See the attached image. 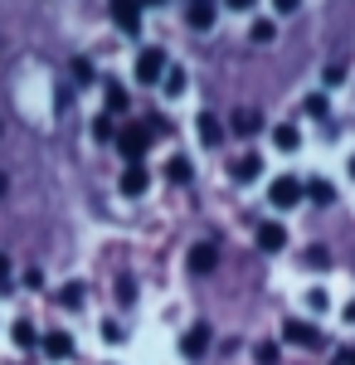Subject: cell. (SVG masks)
<instances>
[{"instance_id": "8", "label": "cell", "mask_w": 355, "mask_h": 365, "mask_svg": "<svg viewBox=\"0 0 355 365\" xmlns=\"http://www.w3.org/2000/svg\"><path fill=\"white\" fill-rule=\"evenodd\" d=\"M180 351H185V356H205V351H210V327H205V322H195L190 331L180 336Z\"/></svg>"}, {"instance_id": "28", "label": "cell", "mask_w": 355, "mask_h": 365, "mask_svg": "<svg viewBox=\"0 0 355 365\" xmlns=\"http://www.w3.org/2000/svg\"><path fill=\"white\" fill-rule=\"evenodd\" d=\"M307 307H312V312H326V292H321V287H312V292H307Z\"/></svg>"}, {"instance_id": "9", "label": "cell", "mask_w": 355, "mask_h": 365, "mask_svg": "<svg viewBox=\"0 0 355 365\" xmlns=\"http://www.w3.org/2000/svg\"><path fill=\"white\" fill-rule=\"evenodd\" d=\"M258 249L263 253H282L287 249V229L282 225H258Z\"/></svg>"}, {"instance_id": "39", "label": "cell", "mask_w": 355, "mask_h": 365, "mask_svg": "<svg viewBox=\"0 0 355 365\" xmlns=\"http://www.w3.org/2000/svg\"><path fill=\"white\" fill-rule=\"evenodd\" d=\"M351 175H355V156H351Z\"/></svg>"}, {"instance_id": "32", "label": "cell", "mask_w": 355, "mask_h": 365, "mask_svg": "<svg viewBox=\"0 0 355 365\" xmlns=\"http://www.w3.org/2000/svg\"><path fill=\"white\" fill-rule=\"evenodd\" d=\"M326 83H331V88L346 83V63H331V68H326Z\"/></svg>"}, {"instance_id": "19", "label": "cell", "mask_w": 355, "mask_h": 365, "mask_svg": "<svg viewBox=\"0 0 355 365\" xmlns=\"http://www.w3.org/2000/svg\"><path fill=\"white\" fill-rule=\"evenodd\" d=\"M302 113L307 117H317V122H321V117L331 113V103H326V93H312V98H307V103H302Z\"/></svg>"}, {"instance_id": "35", "label": "cell", "mask_w": 355, "mask_h": 365, "mask_svg": "<svg viewBox=\"0 0 355 365\" xmlns=\"http://www.w3.org/2000/svg\"><path fill=\"white\" fill-rule=\"evenodd\" d=\"M341 365H355V351H341Z\"/></svg>"}, {"instance_id": "10", "label": "cell", "mask_w": 355, "mask_h": 365, "mask_svg": "<svg viewBox=\"0 0 355 365\" xmlns=\"http://www.w3.org/2000/svg\"><path fill=\"white\" fill-rule=\"evenodd\" d=\"M44 356H49V361H68V356H73V336H68V331H49V336H44Z\"/></svg>"}, {"instance_id": "12", "label": "cell", "mask_w": 355, "mask_h": 365, "mask_svg": "<svg viewBox=\"0 0 355 365\" xmlns=\"http://www.w3.org/2000/svg\"><path fill=\"white\" fill-rule=\"evenodd\" d=\"M195 132H200V141H205V146H219V141H224V127H219V117H210V113L195 117Z\"/></svg>"}, {"instance_id": "18", "label": "cell", "mask_w": 355, "mask_h": 365, "mask_svg": "<svg viewBox=\"0 0 355 365\" xmlns=\"http://www.w3.org/2000/svg\"><path fill=\"white\" fill-rule=\"evenodd\" d=\"M58 302L68 312H78L83 302H88V292H83V282H63V292H58Z\"/></svg>"}, {"instance_id": "21", "label": "cell", "mask_w": 355, "mask_h": 365, "mask_svg": "<svg viewBox=\"0 0 355 365\" xmlns=\"http://www.w3.org/2000/svg\"><path fill=\"white\" fill-rule=\"evenodd\" d=\"M73 83H98V68H93V63H88V58H73Z\"/></svg>"}, {"instance_id": "23", "label": "cell", "mask_w": 355, "mask_h": 365, "mask_svg": "<svg viewBox=\"0 0 355 365\" xmlns=\"http://www.w3.org/2000/svg\"><path fill=\"white\" fill-rule=\"evenodd\" d=\"M234 132L239 137H253L258 132V113H234Z\"/></svg>"}, {"instance_id": "6", "label": "cell", "mask_w": 355, "mask_h": 365, "mask_svg": "<svg viewBox=\"0 0 355 365\" xmlns=\"http://www.w3.org/2000/svg\"><path fill=\"white\" fill-rule=\"evenodd\" d=\"M117 185H122V195H132V200H137V195H146V185H151V170H146V166L137 161V166H127V170H122V180H117Z\"/></svg>"}, {"instance_id": "15", "label": "cell", "mask_w": 355, "mask_h": 365, "mask_svg": "<svg viewBox=\"0 0 355 365\" xmlns=\"http://www.w3.org/2000/svg\"><path fill=\"white\" fill-rule=\"evenodd\" d=\"M273 146H277V151H297V146H302V132L282 122V127H273Z\"/></svg>"}, {"instance_id": "22", "label": "cell", "mask_w": 355, "mask_h": 365, "mask_svg": "<svg viewBox=\"0 0 355 365\" xmlns=\"http://www.w3.org/2000/svg\"><path fill=\"white\" fill-rule=\"evenodd\" d=\"M253 361L258 365H277V341H258V346H253Z\"/></svg>"}, {"instance_id": "38", "label": "cell", "mask_w": 355, "mask_h": 365, "mask_svg": "<svg viewBox=\"0 0 355 365\" xmlns=\"http://www.w3.org/2000/svg\"><path fill=\"white\" fill-rule=\"evenodd\" d=\"M141 5H165V0H141Z\"/></svg>"}, {"instance_id": "37", "label": "cell", "mask_w": 355, "mask_h": 365, "mask_svg": "<svg viewBox=\"0 0 355 365\" xmlns=\"http://www.w3.org/2000/svg\"><path fill=\"white\" fill-rule=\"evenodd\" d=\"M346 317H351V322H355V302H351V307H346Z\"/></svg>"}, {"instance_id": "33", "label": "cell", "mask_w": 355, "mask_h": 365, "mask_svg": "<svg viewBox=\"0 0 355 365\" xmlns=\"http://www.w3.org/2000/svg\"><path fill=\"white\" fill-rule=\"evenodd\" d=\"M273 10H277V15H297L302 0H273Z\"/></svg>"}, {"instance_id": "2", "label": "cell", "mask_w": 355, "mask_h": 365, "mask_svg": "<svg viewBox=\"0 0 355 365\" xmlns=\"http://www.w3.org/2000/svg\"><path fill=\"white\" fill-rule=\"evenodd\" d=\"M165 68H170V58H165V49H156V44L137 54V78H141V83H161Z\"/></svg>"}, {"instance_id": "13", "label": "cell", "mask_w": 355, "mask_h": 365, "mask_svg": "<svg viewBox=\"0 0 355 365\" xmlns=\"http://www.w3.org/2000/svg\"><path fill=\"white\" fill-rule=\"evenodd\" d=\"M215 10H219V0H190V25L195 29H210V25H215Z\"/></svg>"}, {"instance_id": "36", "label": "cell", "mask_w": 355, "mask_h": 365, "mask_svg": "<svg viewBox=\"0 0 355 365\" xmlns=\"http://www.w3.org/2000/svg\"><path fill=\"white\" fill-rule=\"evenodd\" d=\"M0 200H5V170H0Z\"/></svg>"}, {"instance_id": "24", "label": "cell", "mask_w": 355, "mask_h": 365, "mask_svg": "<svg viewBox=\"0 0 355 365\" xmlns=\"http://www.w3.org/2000/svg\"><path fill=\"white\" fill-rule=\"evenodd\" d=\"M93 137H98V141H117V127H112V117H108V113L93 122Z\"/></svg>"}, {"instance_id": "16", "label": "cell", "mask_w": 355, "mask_h": 365, "mask_svg": "<svg viewBox=\"0 0 355 365\" xmlns=\"http://www.w3.org/2000/svg\"><path fill=\"white\" fill-rule=\"evenodd\" d=\"M307 200H312V205H331V200H336V185H331V180H307Z\"/></svg>"}, {"instance_id": "3", "label": "cell", "mask_w": 355, "mask_h": 365, "mask_svg": "<svg viewBox=\"0 0 355 365\" xmlns=\"http://www.w3.org/2000/svg\"><path fill=\"white\" fill-rule=\"evenodd\" d=\"M117 146H122L127 166H137L141 156H146V146H151V132H146V127H122V132H117Z\"/></svg>"}, {"instance_id": "34", "label": "cell", "mask_w": 355, "mask_h": 365, "mask_svg": "<svg viewBox=\"0 0 355 365\" xmlns=\"http://www.w3.org/2000/svg\"><path fill=\"white\" fill-rule=\"evenodd\" d=\"M224 5H229V10H239V15H244V10H253V5H258V0H224Z\"/></svg>"}, {"instance_id": "27", "label": "cell", "mask_w": 355, "mask_h": 365, "mask_svg": "<svg viewBox=\"0 0 355 365\" xmlns=\"http://www.w3.org/2000/svg\"><path fill=\"white\" fill-rule=\"evenodd\" d=\"M273 34H277L273 20H258V25H253V44H273Z\"/></svg>"}, {"instance_id": "4", "label": "cell", "mask_w": 355, "mask_h": 365, "mask_svg": "<svg viewBox=\"0 0 355 365\" xmlns=\"http://www.w3.org/2000/svg\"><path fill=\"white\" fill-rule=\"evenodd\" d=\"M112 20L122 34H137L141 29V0H112Z\"/></svg>"}, {"instance_id": "31", "label": "cell", "mask_w": 355, "mask_h": 365, "mask_svg": "<svg viewBox=\"0 0 355 365\" xmlns=\"http://www.w3.org/2000/svg\"><path fill=\"white\" fill-rule=\"evenodd\" d=\"M10 278H15V268H10V258H5V253H0V292H5V287H10Z\"/></svg>"}, {"instance_id": "29", "label": "cell", "mask_w": 355, "mask_h": 365, "mask_svg": "<svg viewBox=\"0 0 355 365\" xmlns=\"http://www.w3.org/2000/svg\"><path fill=\"white\" fill-rule=\"evenodd\" d=\"M307 263H312V268H326L331 253H326V249H307Z\"/></svg>"}, {"instance_id": "1", "label": "cell", "mask_w": 355, "mask_h": 365, "mask_svg": "<svg viewBox=\"0 0 355 365\" xmlns=\"http://www.w3.org/2000/svg\"><path fill=\"white\" fill-rule=\"evenodd\" d=\"M268 200H273L277 210H297L302 200H307V185H302L297 175H277L273 185H268Z\"/></svg>"}, {"instance_id": "30", "label": "cell", "mask_w": 355, "mask_h": 365, "mask_svg": "<svg viewBox=\"0 0 355 365\" xmlns=\"http://www.w3.org/2000/svg\"><path fill=\"white\" fill-rule=\"evenodd\" d=\"M103 341L117 346V341H122V327H117V322H103Z\"/></svg>"}, {"instance_id": "7", "label": "cell", "mask_w": 355, "mask_h": 365, "mask_svg": "<svg viewBox=\"0 0 355 365\" xmlns=\"http://www.w3.org/2000/svg\"><path fill=\"white\" fill-rule=\"evenodd\" d=\"M229 175H234L239 185H248V180H258V175H263V156H258V151H248V156H239V161L229 166Z\"/></svg>"}, {"instance_id": "11", "label": "cell", "mask_w": 355, "mask_h": 365, "mask_svg": "<svg viewBox=\"0 0 355 365\" xmlns=\"http://www.w3.org/2000/svg\"><path fill=\"white\" fill-rule=\"evenodd\" d=\"M103 103H108V117H117V113H127L132 98H127V88L117 83V78H108V83H103Z\"/></svg>"}, {"instance_id": "14", "label": "cell", "mask_w": 355, "mask_h": 365, "mask_svg": "<svg viewBox=\"0 0 355 365\" xmlns=\"http://www.w3.org/2000/svg\"><path fill=\"white\" fill-rule=\"evenodd\" d=\"M215 263H219V249H215V244H195V249H190V268H195V273H210Z\"/></svg>"}, {"instance_id": "17", "label": "cell", "mask_w": 355, "mask_h": 365, "mask_svg": "<svg viewBox=\"0 0 355 365\" xmlns=\"http://www.w3.org/2000/svg\"><path fill=\"white\" fill-rule=\"evenodd\" d=\"M165 175H170V180H175V185H190V161H185V156H170V161H165Z\"/></svg>"}, {"instance_id": "26", "label": "cell", "mask_w": 355, "mask_h": 365, "mask_svg": "<svg viewBox=\"0 0 355 365\" xmlns=\"http://www.w3.org/2000/svg\"><path fill=\"white\" fill-rule=\"evenodd\" d=\"M165 93H185V68H165Z\"/></svg>"}, {"instance_id": "20", "label": "cell", "mask_w": 355, "mask_h": 365, "mask_svg": "<svg viewBox=\"0 0 355 365\" xmlns=\"http://www.w3.org/2000/svg\"><path fill=\"white\" fill-rule=\"evenodd\" d=\"M10 336H15V346H34V327H29V317H20V322H15V327H10Z\"/></svg>"}, {"instance_id": "5", "label": "cell", "mask_w": 355, "mask_h": 365, "mask_svg": "<svg viewBox=\"0 0 355 365\" xmlns=\"http://www.w3.org/2000/svg\"><path fill=\"white\" fill-rule=\"evenodd\" d=\"M282 336L292 341V346H302V351H317V346H321V331H317L312 322H297V317L282 327Z\"/></svg>"}, {"instance_id": "25", "label": "cell", "mask_w": 355, "mask_h": 365, "mask_svg": "<svg viewBox=\"0 0 355 365\" xmlns=\"http://www.w3.org/2000/svg\"><path fill=\"white\" fill-rule=\"evenodd\" d=\"M117 302H122V307L137 302V282H132V278H117Z\"/></svg>"}]
</instances>
